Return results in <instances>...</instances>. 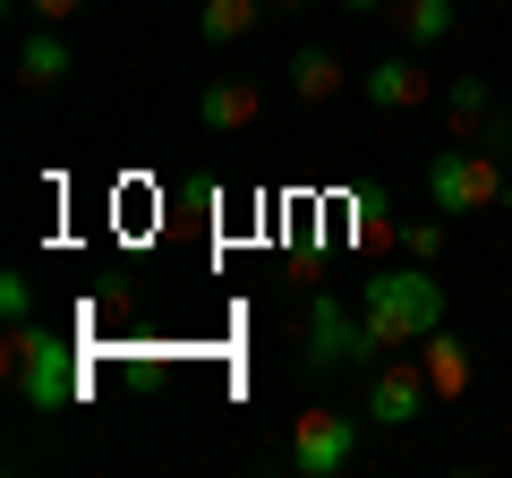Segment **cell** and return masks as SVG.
<instances>
[{
	"instance_id": "cell-3",
	"label": "cell",
	"mask_w": 512,
	"mask_h": 478,
	"mask_svg": "<svg viewBox=\"0 0 512 478\" xmlns=\"http://www.w3.org/2000/svg\"><path fill=\"white\" fill-rule=\"evenodd\" d=\"M504 188H512V163L487 154V146H461V137L427 163V197H436V214H495Z\"/></svg>"
},
{
	"instance_id": "cell-7",
	"label": "cell",
	"mask_w": 512,
	"mask_h": 478,
	"mask_svg": "<svg viewBox=\"0 0 512 478\" xmlns=\"http://www.w3.org/2000/svg\"><path fill=\"white\" fill-rule=\"evenodd\" d=\"M436 94L444 86L419 69V60H393V52H384L376 69H367V103H376V111H419V103H436Z\"/></svg>"
},
{
	"instance_id": "cell-18",
	"label": "cell",
	"mask_w": 512,
	"mask_h": 478,
	"mask_svg": "<svg viewBox=\"0 0 512 478\" xmlns=\"http://www.w3.org/2000/svg\"><path fill=\"white\" fill-rule=\"evenodd\" d=\"M342 9H350V18H376V9H384V0H342Z\"/></svg>"
},
{
	"instance_id": "cell-2",
	"label": "cell",
	"mask_w": 512,
	"mask_h": 478,
	"mask_svg": "<svg viewBox=\"0 0 512 478\" xmlns=\"http://www.w3.org/2000/svg\"><path fill=\"white\" fill-rule=\"evenodd\" d=\"M0 368L26 410H69L77 402V350L52 325H0Z\"/></svg>"
},
{
	"instance_id": "cell-16",
	"label": "cell",
	"mask_w": 512,
	"mask_h": 478,
	"mask_svg": "<svg viewBox=\"0 0 512 478\" xmlns=\"http://www.w3.org/2000/svg\"><path fill=\"white\" fill-rule=\"evenodd\" d=\"M402 248H410V257H436V248H444V222H402Z\"/></svg>"
},
{
	"instance_id": "cell-17",
	"label": "cell",
	"mask_w": 512,
	"mask_h": 478,
	"mask_svg": "<svg viewBox=\"0 0 512 478\" xmlns=\"http://www.w3.org/2000/svg\"><path fill=\"white\" fill-rule=\"evenodd\" d=\"M18 9H35L43 26H60V18H77V9H86V0H18Z\"/></svg>"
},
{
	"instance_id": "cell-8",
	"label": "cell",
	"mask_w": 512,
	"mask_h": 478,
	"mask_svg": "<svg viewBox=\"0 0 512 478\" xmlns=\"http://www.w3.org/2000/svg\"><path fill=\"white\" fill-rule=\"evenodd\" d=\"M256 111H265V94H256V77H214V86L197 94V120H205V137L256 129Z\"/></svg>"
},
{
	"instance_id": "cell-5",
	"label": "cell",
	"mask_w": 512,
	"mask_h": 478,
	"mask_svg": "<svg viewBox=\"0 0 512 478\" xmlns=\"http://www.w3.org/2000/svg\"><path fill=\"white\" fill-rule=\"evenodd\" d=\"M350 453H359V419H342V410H299L291 419V470L299 478L350 470Z\"/></svg>"
},
{
	"instance_id": "cell-19",
	"label": "cell",
	"mask_w": 512,
	"mask_h": 478,
	"mask_svg": "<svg viewBox=\"0 0 512 478\" xmlns=\"http://www.w3.org/2000/svg\"><path fill=\"white\" fill-rule=\"evenodd\" d=\"M274 9H308V0H274Z\"/></svg>"
},
{
	"instance_id": "cell-15",
	"label": "cell",
	"mask_w": 512,
	"mask_h": 478,
	"mask_svg": "<svg viewBox=\"0 0 512 478\" xmlns=\"http://www.w3.org/2000/svg\"><path fill=\"white\" fill-rule=\"evenodd\" d=\"M0 325H35V282L0 274Z\"/></svg>"
},
{
	"instance_id": "cell-1",
	"label": "cell",
	"mask_w": 512,
	"mask_h": 478,
	"mask_svg": "<svg viewBox=\"0 0 512 478\" xmlns=\"http://www.w3.org/2000/svg\"><path fill=\"white\" fill-rule=\"evenodd\" d=\"M359 308H367V325H376V342H384V350H419L427 333L444 325V282L427 274L419 257H410V265H393V274L367 282Z\"/></svg>"
},
{
	"instance_id": "cell-12",
	"label": "cell",
	"mask_w": 512,
	"mask_h": 478,
	"mask_svg": "<svg viewBox=\"0 0 512 478\" xmlns=\"http://www.w3.org/2000/svg\"><path fill=\"white\" fill-rule=\"evenodd\" d=\"M265 9H274V0H205V9H197V35L205 43H239V35H256Z\"/></svg>"
},
{
	"instance_id": "cell-11",
	"label": "cell",
	"mask_w": 512,
	"mask_h": 478,
	"mask_svg": "<svg viewBox=\"0 0 512 478\" xmlns=\"http://www.w3.org/2000/svg\"><path fill=\"white\" fill-rule=\"evenodd\" d=\"M444 120H453V137L470 146V137H487V120H495V103H487V77H444Z\"/></svg>"
},
{
	"instance_id": "cell-4",
	"label": "cell",
	"mask_w": 512,
	"mask_h": 478,
	"mask_svg": "<svg viewBox=\"0 0 512 478\" xmlns=\"http://www.w3.org/2000/svg\"><path fill=\"white\" fill-rule=\"evenodd\" d=\"M376 325H367V308H342L333 291L308 299V376H342V368H367L376 359Z\"/></svg>"
},
{
	"instance_id": "cell-10",
	"label": "cell",
	"mask_w": 512,
	"mask_h": 478,
	"mask_svg": "<svg viewBox=\"0 0 512 478\" xmlns=\"http://www.w3.org/2000/svg\"><path fill=\"white\" fill-rule=\"evenodd\" d=\"M77 60H69V43H60V26H35V35L18 43V86H35V94H52L60 77H69Z\"/></svg>"
},
{
	"instance_id": "cell-6",
	"label": "cell",
	"mask_w": 512,
	"mask_h": 478,
	"mask_svg": "<svg viewBox=\"0 0 512 478\" xmlns=\"http://www.w3.org/2000/svg\"><path fill=\"white\" fill-rule=\"evenodd\" d=\"M427 402H436V385H427V368L410 350H393V368H376V385H367V419L376 427H410Z\"/></svg>"
},
{
	"instance_id": "cell-9",
	"label": "cell",
	"mask_w": 512,
	"mask_h": 478,
	"mask_svg": "<svg viewBox=\"0 0 512 478\" xmlns=\"http://www.w3.org/2000/svg\"><path fill=\"white\" fill-rule=\"evenodd\" d=\"M419 368H427V385H436V402H461V393H470V376H478V359H470V342H461V333H427L419 342Z\"/></svg>"
},
{
	"instance_id": "cell-13",
	"label": "cell",
	"mask_w": 512,
	"mask_h": 478,
	"mask_svg": "<svg viewBox=\"0 0 512 478\" xmlns=\"http://www.w3.org/2000/svg\"><path fill=\"white\" fill-rule=\"evenodd\" d=\"M291 94L299 103H333V94H342V60L333 52H299L291 60Z\"/></svg>"
},
{
	"instance_id": "cell-14",
	"label": "cell",
	"mask_w": 512,
	"mask_h": 478,
	"mask_svg": "<svg viewBox=\"0 0 512 478\" xmlns=\"http://www.w3.org/2000/svg\"><path fill=\"white\" fill-rule=\"evenodd\" d=\"M393 18H402V35L427 52V43L453 35V0H393Z\"/></svg>"
},
{
	"instance_id": "cell-20",
	"label": "cell",
	"mask_w": 512,
	"mask_h": 478,
	"mask_svg": "<svg viewBox=\"0 0 512 478\" xmlns=\"http://www.w3.org/2000/svg\"><path fill=\"white\" fill-rule=\"evenodd\" d=\"M504 163H512V137H504Z\"/></svg>"
}]
</instances>
